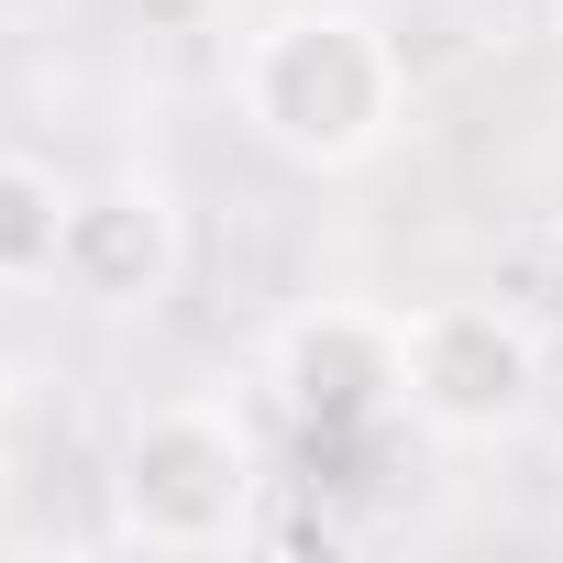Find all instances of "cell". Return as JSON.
I'll return each mask as SVG.
<instances>
[{
    "mask_svg": "<svg viewBox=\"0 0 563 563\" xmlns=\"http://www.w3.org/2000/svg\"><path fill=\"white\" fill-rule=\"evenodd\" d=\"M254 497H265V464H254L243 409L166 398L122 431L111 541H133V552H232V541H254Z\"/></svg>",
    "mask_w": 563,
    "mask_h": 563,
    "instance_id": "cell-2",
    "label": "cell"
},
{
    "mask_svg": "<svg viewBox=\"0 0 563 563\" xmlns=\"http://www.w3.org/2000/svg\"><path fill=\"white\" fill-rule=\"evenodd\" d=\"M552 34H563V0H552Z\"/></svg>",
    "mask_w": 563,
    "mask_h": 563,
    "instance_id": "cell-8",
    "label": "cell"
},
{
    "mask_svg": "<svg viewBox=\"0 0 563 563\" xmlns=\"http://www.w3.org/2000/svg\"><path fill=\"white\" fill-rule=\"evenodd\" d=\"M67 177L45 155L0 144V288H56V254H67Z\"/></svg>",
    "mask_w": 563,
    "mask_h": 563,
    "instance_id": "cell-6",
    "label": "cell"
},
{
    "mask_svg": "<svg viewBox=\"0 0 563 563\" xmlns=\"http://www.w3.org/2000/svg\"><path fill=\"white\" fill-rule=\"evenodd\" d=\"M232 111L276 166L354 177L409 133V56L365 0H276L232 34Z\"/></svg>",
    "mask_w": 563,
    "mask_h": 563,
    "instance_id": "cell-1",
    "label": "cell"
},
{
    "mask_svg": "<svg viewBox=\"0 0 563 563\" xmlns=\"http://www.w3.org/2000/svg\"><path fill=\"white\" fill-rule=\"evenodd\" d=\"M398 409L431 442H508L541 409V343L497 299H420L398 310Z\"/></svg>",
    "mask_w": 563,
    "mask_h": 563,
    "instance_id": "cell-3",
    "label": "cell"
},
{
    "mask_svg": "<svg viewBox=\"0 0 563 563\" xmlns=\"http://www.w3.org/2000/svg\"><path fill=\"white\" fill-rule=\"evenodd\" d=\"M0 464H12V387H0Z\"/></svg>",
    "mask_w": 563,
    "mask_h": 563,
    "instance_id": "cell-7",
    "label": "cell"
},
{
    "mask_svg": "<svg viewBox=\"0 0 563 563\" xmlns=\"http://www.w3.org/2000/svg\"><path fill=\"white\" fill-rule=\"evenodd\" d=\"M265 387L288 398L299 431H376V420L398 409V310L321 299V310H299V321H276Z\"/></svg>",
    "mask_w": 563,
    "mask_h": 563,
    "instance_id": "cell-5",
    "label": "cell"
},
{
    "mask_svg": "<svg viewBox=\"0 0 563 563\" xmlns=\"http://www.w3.org/2000/svg\"><path fill=\"white\" fill-rule=\"evenodd\" d=\"M177 265H188V210H177L166 177L122 166V177H100V188L67 199L56 288H67L78 310H111V321H122V310H166Z\"/></svg>",
    "mask_w": 563,
    "mask_h": 563,
    "instance_id": "cell-4",
    "label": "cell"
}]
</instances>
